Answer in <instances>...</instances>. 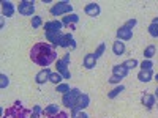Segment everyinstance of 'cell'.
I'll list each match as a JSON object with an SVG mask.
<instances>
[{
	"instance_id": "obj_1",
	"label": "cell",
	"mask_w": 158,
	"mask_h": 118,
	"mask_svg": "<svg viewBox=\"0 0 158 118\" xmlns=\"http://www.w3.org/2000/svg\"><path fill=\"white\" fill-rule=\"evenodd\" d=\"M30 60L38 66L48 68L52 61H57V52L56 47L49 43H36L30 50Z\"/></svg>"
},
{
	"instance_id": "obj_2",
	"label": "cell",
	"mask_w": 158,
	"mask_h": 118,
	"mask_svg": "<svg viewBox=\"0 0 158 118\" xmlns=\"http://www.w3.org/2000/svg\"><path fill=\"white\" fill-rule=\"evenodd\" d=\"M2 118H32V110L25 109L18 101V102L13 104V106H10L6 110H3Z\"/></svg>"
},
{
	"instance_id": "obj_3",
	"label": "cell",
	"mask_w": 158,
	"mask_h": 118,
	"mask_svg": "<svg viewBox=\"0 0 158 118\" xmlns=\"http://www.w3.org/2000/svg\"><path fill=\"white\" fill-rule=\"evenodd\" d=\"M49 13L52 16H67L73 13V5L67 0H62V2H57L56 5H52Z\"/></svg>"
},
{
	"instance_id": "obj_4",
	"label": "cell",
	"mask_w": 158,
	"mask_h": 118,
	"mask_svg": "<svg viewBox=\"0 0 158 118\" xmlns=\"http://www.w3.org/2000/svg\"><path fill=\"white\" fill-rule=\"evenodd\" d=\"M81 93H82V91L79 90V88H71L68 93H65V95L62 96V104H63V107H67V109L73 110L74 106H76L77 98L81 96Z\"/></svg>"
},
{
	"instance_id": "obj_5",
	"label": "cell",
	"mask_w": 158,
	"mask_h": 118,
	"mask_svg": "<svg viewBox=\"0 0 158 118\" xmlns=\"http://www.w3.org/2000/svg\"><path fill=\"white\" fill-rule=\"evenodd\" d=\"M56 66H57V73L62 74V77L65 79V81H70L71 79V73L68 69V66H70V54H65L62 58H59L56 61Z\"/></svg>"
},
{
	"instance_id": "obj_6",
	"label": "cell",
	"mask_w": 158,
	"mask_h": 118,
	"mask_svg": "<svg viewBox=\"0 0 158 118\" xmlns=\"http://www.w3.org/2000/svg\"><path fill=\"white\" fill-rule=\"evenodd\" d=\"M18 11H19V14L22 16H35L33 13H35V2L33 0H21L19 5H18Z\"/></svg>"
},
{
	"instance_id": "obj_7",
	"label": "cell",
	"mask_w": 158,
	"mask_h": 118,
	"mask_svg": "<svg viewBox=\"0 0 158 118\" xmlns=\"http://www.w3.org/2000/svg\"><path fill=\"white\" fill-rule=\"evenodd\" d=\"M90 106V96L87 95V93H81V96L77 98V101H76V106H74V109L71 110V112H79V110H84V109H87Z\"/></svg>"
},
{
	"instance_id": "obj_8",
	"label": "cell",
	"mask_w": 158,
	"mask_h": 118,
	"mask_svg": "<svg viewBox=\"0 0 158 118\" xmlns=\"http://www.w3.org/2000/svg\"><path fill=\"white\" fill-rule=\"evenodd\" d=\"M63 29V24L62 21L59 19H52V21H48L44 24V33H52V32H62Z\"/></svg>"
},
{
	"instance_id": "obj_9",
	"label": "cell",
	"mask_w": 158,
	"mask_h": 118,
	"mask_svg": "<svg viewBox=\"0 0 158 118\" xmlns=\"http://www.w3.org/2000/svg\"><path fill=\"white\" fill-rule=\"evenodd\" d=\"M84 13H85L87 16H90V18H98V16L101 14V8H100L98 3L90 2V3H87V5L84 6Z\"/></svg>"
},
{
	"instance_id": "obj_10",
	"label": "cell",
	"mask_w": 158,
	"mask_h": 118,
	"mask_svg": "<svg viewBox=\"0 0 158 118\" xmlns=\"http://www.w3.org/2000/svg\"><path fill=\"white\" fill-rule=\"evenodd\" d=\"M60 47L63 49H70V50H74L76 49V41L71 33H63L62 36V41H60Z\"/></svg>"
},
{
	"instance_id": "obj_11",
	"label": "cell",
	"mask_w": 158,
	"mask_h": 118,
	"mask_svg": "<svg viewBox=\"0 0 158 118\" xmlns=\"http://www.w3.org/2000/svg\"><path fill=\"white\" fill-rule=\"evenodd\" d=\"M115 35H117L118 41H130V39L133 38V30L128 29V27H125V25H122V27L117 30Z\"/></svg>"
},
{
	"instance_id": "obj_12",
	"label": "cell",
	"mask_w": 158,
	"mask_h": 118,
	"mask_svg": "<svg viewBox=\"0 0 158 118\" xmlns=\"http://www.w3.org/2000/svg\"><path fill=\"white\" fill-rule=\"evenodd\" d=\"M79 22V16L76 14V13H71V14H67L63 19H62V24H63V27H70L71 30H74L76 27V24Z\"/></svg>"
},
{
	"instance_id": "obj_13",
	"label": "cell",
	"mask_w": 158,
	"mask_h": 118,
	"mask_svg": "<svg viewBox=\"0 0 158 118\" xmlns=\"http://www.w3.org/2000/svg\"><path fill=\"white\" fill-rule=\"evenodd\" d=\"M63 32H52V33H46V39L49 41L51 46L54 47H60V41H62Z\"/></svg>"
},
{
	"instance_id": "obj_14",
	"label": "cell",
	"mask_w": 158,
	"mask_h": 118,
	"mask_svg": "<svg viewBox=\"0 0 158 118\" xmlns=\"http://www.w3.org/2000/svg\"><path fill=\"white\" fill-rule=\"evenodd\" d=\"M51 73H52V71H51L49 68H43L41 71H40V73L35 76V81H36V84H38V85H43V84L49 82Z\"/></svg>"
},
{
	"instance_id": "obj_15",
	"label": "cell",
	"mask_w": 158,
	"mask_h": 118,
	"mask_svg": "<svg viewBox=\"0 0 158 118\" xmlns=\"http://www.w3.org/2000/svg\"><path fill=\"white\" fill-rule=\"evenodd\" d=\"M15 5H13V2H6V0H3L2 2V16L3 18H11L13 14H15Z\"/></svg>"
},
{
	"instance_id": "obj_16",
	"label": "cell",
	"mask_w": 158,
	"mask_h": 118,
	"mask_svg": "<svg viewBox=\"0 0 158 118\" xmlns=\"http://www.w3.org/2000/svg\"><path fill=\"white\" fill-rule=\"evenodd\" d=\"M141 102H142L144 107L150 110V109H153V106L156 104V98H155V95H144L141 98Z\"/></svg>"
},
{
	"instance_id": "obj_17",
	"label": "cell",
	"mask_w": 158,
	"mask_h": 118,
	"mask_svg": "<svg viewBox=\"0 0 158 118\" xmlns=\"http://www.w3.org/2000/svg\"><path fill=\"white\" fill-rule=\"evenodd\" d=\"M82 65H84V68L85 69H94L97 66V58L94 54H87L82 60Z\"/></svg>"
},
{
	"instance_id": "obj_18",
	"label": "cell",
	"mask_w": 158,
	"mask_h": 118,
	"mask_svg": "<svg viewBox=\"0 0 158 118\" xmlns=\"http://www.w3.org/2000/svg\"><path fill=\"white\" fill-rule=\"evenodd\" d=\"M128 73L130 71L123 66V65H114V66H112V76H118V77L125 79L128 76Z\"/></svg>"
},
{
	"instance_id": "obj_19",
	"label": "cell",
	"mask_w": 158,
	"mask_h": 118,
	"mask_svg": "<svg viewBox=\"0 0 158 118\" xmlns=\"http://www.w3.org/2000/svg\"><path fill=\"white\" fill-rule=\"evenodd\" d=\"M112 52H114V55H118V57L123 55V54H125V43L115 39L114 44H112Z\"/></svg>"
},
{
	"instance_id": "obj_20",
	"label": "cell",
	"mask_w": 158,
	"mask_h": 118,
	"mask_svg": "<svg viewBox=\"0 0 158 118\" xmlns=\"http://www.w3.org/2000/svg\"><path fill=\"white\" fill-rule=\"evenodd\" d=\"M153 79V74H152V71H139L138 73V81L139 82H144V84H147V82H150Z\"/></svg>"
},
{
	"instance_id": "obj_21",
	"label": "cell",
	"mask_w": 158,
	"mask_h": 118,
	"mask_svg": "<svg viewBox=\"0 0 158 118\" xmlns=\"http://www.w3.org/2000/svg\"><path fill=\"white\" fill-rule=\"evenodd\" d=\"M60 110H59V106H56V104H49V106H46L44 109H43V113L46 115V116H54V115H57Z\"/></svg>"
},
{
	"instance_id": "obj_22",
	"label": "cell",
	"mask_w": 158,
	"mask_h": 118,
	"mask_svg": "<svg viewBox=\"0 0 158 118\" xmlns=\"http://www.w3.org/2000/svg\"><path fill=\"white\" fill-rule=\"evenodd\" d=\"M122 91H125V87L120 84V85H117L114 90H111V91H109V93H108V98H109V99H114V98H117L118 95H120Z\"/></svg>"
},
{
	"instance_id": "obj_23",
	"label": "cell",
	"mask_w": 158,
	"mask_h": 118,
	"mask_svg": "<svg viewBox=\"0 0 158 118\" xmlns=\"http://www.w3.org/2000/svg\"><path fill=\"white\" fill-rule=\"evenodd\" d=\"M49 82H52V84H56V87L59 85V84H62L63 82V77H62V74L60 73H51V77H49Z\"/></svg>"
},
{
	"instance_id": "obj_24",
	"label": "cell",
	"mask_w": 158,
	"mask_h": 118,
	"mask_svg": "<svg viewBox=\"0 0 158 118\" xmlns=\"http://www.w3.org/2000/svg\"><path fill=\"white\" fill-rule=\"evenodd\" d=\"M155 50H156V47L153 44L146 47V50H144V57H146V60H152V57L155 55Z\"/></svg>"
},
{
	"instance_id": "obj_25",
	"label": "cell",
	"mask_w": 158,
	"mask_h": 118,
	"mask_svg": "<svg viewBox=\"0 0 158 118\" xmlns=\"http://www.w3.org/2000/svg\"><path fill=\"white\" fill-rule=\"evenodd\" d=\"M30 24H32V29H40V27L43 25V19H41V16H33L32 21H30Z\"/></svg>"
},
{
	"instance_id": "obj_26",
	"label": "cell",
	"mask_w": 158,
	"mask_h": 118,
	"mask_svg": "<svg viewBox=\"0 0 158 118\" xmlns=\"http://www.w3.org/2000/svg\"><path fill=\"white\" fill-rule=\"evenodd\" d=\"M123 66L130 71V69H133V68H136V66H139V63H138V60H135V58H130V60H127L125 63H122Z\"/></svg>"
},
{
	"instance_id": "obj_27",
	"label": "cell",
	"mask_w": 158,
	"mask_h": 118,
	"mask_svg": "<svg viewBox=\"0 0 158 118\" xmlns=\"http://www.w3.org/2000/svg\"><path fill=\"white\" fill-rule=\"evenodd\" d=\"M139 66H141V69H142V71H152V68H153V61H152V60H146V58H144V61L139 65Z\"/></svg>"
},
{
	"instance_id": "obj_28",
	"label": "cell",
	"mask_w": 158,
	"mask_h": 118,
	"mask_svg": "<svg viewBox=\"0 0 158 118\" xmlns=\"http://www.w3.org/2000/svg\"><path fill=\"white\" fill-rule=\"evenodd\" d=\"M71 88H70V85L67 84V82H62V84H59L57 85V93H62V95H65V93H68Z\"/></svg>"
},
{
	"instance_id": "obj_29",
	"label": "cell",
	"mask_w": 158,
	"mask_h": 118,
	"mask_svg": "<svg viewBox=\"0 0 158 118\" xmlns=\"http://www.w3.org/2000/svg\"><path fill=\"white\" fill-rule=\"evenodd\" d=\"M8 85H10V77L6 74H0V88L5 90Z\"/></svg>"
},
{
	"instance_id": "obj_30",
	"label": "cell",
	"mask_w": 158,
	"mask_h": 118,
	"mask_svg": "<svg viewBox=\"0 0 158 118\" xmlns=\"http://www.w3.org/2000/svg\"><path fill=\"white\" fill-rule=\"evenodd\" d=\"M104 50H106V44H104V43H100V44H98V47H97V50H95V54H94L97 60L104 54Z\"/></svg>"
},
{
	"instance_id": "obj_31",
	"label": "cell",
	"mask_w": 158,
	"mask_h": 118,
	"mask_svg": "<svg viewBox=\"0 0 158 118\" xmlns=\"http://www.w3.org/2000/svg\"><path fill=\"white\" fill-rule=\"evenodd\" d=\"M147 30H149V35L152 38H158V25L156 24H150Z\"/></svg>"
},
{
	"instance_id": "obj_32",
	"label": "cell",
	"mask_w": 158,
	"mask_h": 118,
	"mask_svg": "<svg viewBox=\"0 0 158 118\" xmlns=\"http://www.w3.org/2000/svg\"><path fill=\"white\" fill-rule=\"evenodd\" d=\"M43 113V109H41V106H33V109H32V118H40V115Z\"/></svg>"
},
{
	"instance_id": "obj_33",
	"label": "cell",
	"mask_w": 158,
	"mask_h": 118,
	"mask_svg": "<svg viewBox=\"0 0 158 118\" xmlns=\"http://www.w3.org/2000/svg\"><path fill=\"white\" fill-rule=\"evenodd\" d=\"M71 118H89V115L84 112V110H79V112H71L70 115Z\"/></svg>"
},
{
	"instance_id": "obj_34",
	"label": "cell",
	"mask_w": 158,
	"mask_h": 118,
	"mask_svg": "<svg viewBox=\"0 0 158 118\" xmlns=\"http://www.w3.org/2000/svg\"><path fill=\"white\" fill-rule=\"evenodd\" d=\"M136 25H138V21H136V19H130V21L125 22V27H128V29H131V30H133Z\"/></svg>"
},
{
	"instance_id": "obj_35",
	"label": "cell",
	"mask_w": 158,
	"mask_h": 118,
	"mask_svg": "<svg viewBox=\"0 0 158 118\" xmlns=\"http://www.w3.org/2000/svg\"><path fill=\"white\" fill-rule=\"evenodd\" d=\"M120 81H122V77H118V76H111L109 77V84H120Z\"/></svg>"
},
{
	"instance_id": "obj_36",
	"label": "cell",
	"mask_w": 158,
	"mask_h": 118,
	"mask_svg": "<svg viewBox=\"0 0 158 118\" xmlns=\"http://www.w3.org/2000/svg\"><path fill=\"white\" fill-rule=\"evenodd\" d=\"M49 118H71V116H68V113H65V112H59L57 115L49 116Z\"/></svg>"
},
{
	"instance_id": "obj_37",
	"label": "cell",
	"mask_w": 158,
	"mask_h": 118,
	"mask_svg": "<svg viewBox=\"0 0 158 118\" xmlns=\"http://www.w3.org/2000/svg\"><path fill=\"white\" fill-rule=\"evenodd\" d=\"M5 27V18L2 16V19H0V29H3Z\"/></svg>"
},
{
	"instance_id": "obj_38",
	"label": "cell",
	"mask_w": 158,
	"mask_h": 118,
	"mask_svg": "<svg viewBox=\"0 0 158 118\" xmlns=\"http://www.w3.org/2000/svg\"><path fill=\"white\" fill-rule=\"evenodd\" d=\"M152 24H156V25H158V16H156V18H153V19H152Z\"/></svg>"
},
{
	"instance_id": "obj_39",
	"label": "cell",
	"mask_w": 158,
	"mask_h": 118,
	"mask_svg": "<svg viewBox=\"0 0 158 118\" xmlns=\"http://www.w3.org/2000/svg\"><path fill=\"white\" fill-rule=\"evenodd\" d=\"M155 95H158V87H156V90H155Z\"/></svg>"
},
{
	"instance_id": "obj_40",
	"label": "cell",
	"mask_w": 158,
	"mask_h": 118,
	"mask_svg": "<svg viewBox=\"0 0 158 118\" xmlns=\"http://www.w3.org/2000/svg\"><path fill=\"white\" fill-rule=\"evenodd\" d=\"M155 98H156V104H158V95H155Z\"/></svg>"
},
{
	"instance_id": "obj_41",
	"label": "cell",
	"mask_w": 158,
	"mask_h": 118,
	"mask_svg": "<svg viewBox=\"0 0 158 118\" xmlns=\"http://www.w3.org/2000/svg\"><path fill=\"white\" fill-rule=\"evenodd\" d=\"M155 79H156V81H158V74H156V76H155Z\"/></svg>"
}]
</instances>
